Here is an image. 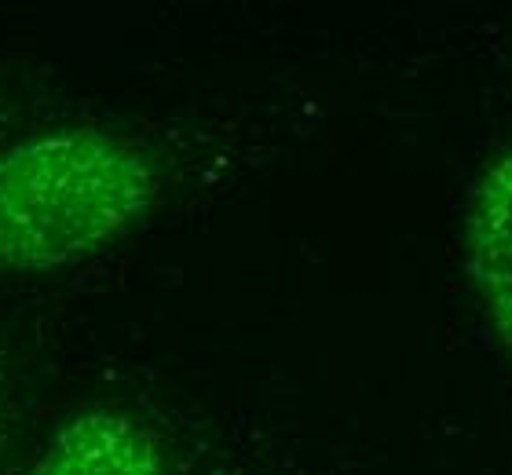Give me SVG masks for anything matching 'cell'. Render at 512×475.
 I'll list each match as a JSON object with an SVG mask.
<instances>
[{
	"label": "cell",
	"instance_id": "obj_2",
	"mask_svg": "<svg viewBox=\"0 0 512 475\" xmlns=\"http://www.w3.org/2000/svg\"><path fill=\"white\" fill-rule=\"evenodd\" d=\"M461 253L483 322L512 359V147L483 161L465 194Z\"/></svg>",
	"mask_w": 512,
	"mask_h": 475
},
{
	"label": "cell",
	"instance_id": "obj_1",
	"mask_svg": "<svg viewBox=\"0 0 512 475\" xmlns=\"http://www.w3.org/2000/svg\"><path fill=\"white\" fill-rule=\"evenodd\" d=\"M158 169L107 128H59L0 150V275H48L147 220Z\"/></svg>",
	"mask_w": 512,
	"mask_h": 475
},
{
	"label": "cell",
	"instance_id": "obj_3",
	"mask_svg": "<svg viewBox=\"0 0 512 475\" xmlns=\"http://www.w3.org/2000/svg\"><path fill=\"white\" fill-rule=\"evenodd\" d=\"M22 475H172L158 432L121 410H85L59 424Z\"/></svg>",
	"mask_w": 512,
	"mask_h": 475
},
{
	"label": "cell",
	"instance_id": "obj_4",
	"mask_svg": "<svg viewBox=\"0 0 512 475\" xmlns=\"http://www.w3.org/2000/svg\"><path fill=\"white\" fill-rule=\"evenodd\" d=\"M0 443H4V413H0Z\"/></svg>",
	"mask_w": 512,
	"mask_h": 475
}]
</instances>
